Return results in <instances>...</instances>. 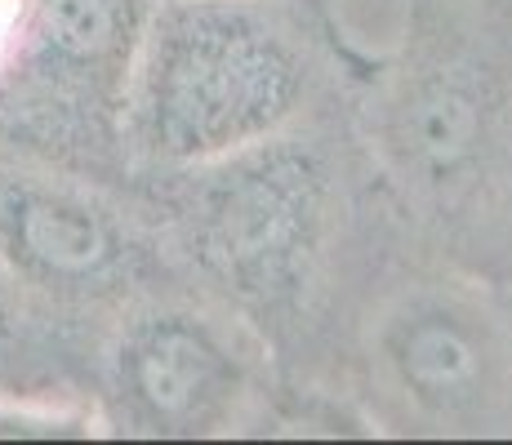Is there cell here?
<instances>
[{"label": "cell", "instance_id": "cell-1", "mask_svg": "<svg viewBox=\"0 0 512 445\" xmlns=\"http://www.w3.org/2000/svg\"><path fill=\"white\" fill-rule=\"evenodd\" d=\"M308 41L263 0H156L121 143L152 170H192L285 134L312 89Z\"/></svg>", "mask_w": 512, "mask_h": 445}, {"label": "cell", "instance_id": "cell-2", "mask_svg": "<svg viewBox=\"0 0 512 445\" xmlns=\"http://www.w3.org/2000/svg\"><path fill=\"white\" fill-rule=\"evenodd\" d=\"M170 178L174 250L192 272L250 321L303 316L343 227L330 156L285 130Z\"/></svg>", "mask_w": 512, "mask_h": 445}, {"label": "cell", "instance_id": "cell-3", "mask_svg": "<svg viewBox=\"0 0 512 445\" xmlns=\"http://www.w3.org/2000/svg\"><path fill=\"white\" fill-rule=\"evenodd\" d=\"M374 152L401 201L450 241H486L512 214V89L481 49L432 36L374 103Z\"/></svg>", "mask_w": 512, "mask_h": 445}, {"label": "cell", "instance_id": "cell-4", "mask_svg": "<svg viewBox=\"0 0 512 445\" xmlns=\"http://www.w3.org/2000/svg\"><path fill=\"white\" fill-rule=\"evenodd\" d=\"M156 0H0V125L58 156H107Z\"/></svg>", "mask_w": 512, "mask_h": 445}, {"label": "cell", "instance_id": "cell-5", "mask_svg": "<svg viewBox=\"0 0 512 445\" xmlns=\"http://www.w3.org/2000/svg\"><path fill=\"white\" fill-rule=\"evenodd\" d=\"M374 388L419 432H512V316L455 281L406 285L370 330Z\"/></svg>", "mask_w": 512, "mask_h": 445}, {"label": "cell", "instance_id": "cell-6", "mask_svg": "<svg viewBox=\"0 0 512 445\" xmlns=\"http://www.w3.org/2000/svg\"><path fill=\"white\" fill-rule=\"evenodd\" d=\"M156 250L90 178L0 147V272L54 312H107L147 299Z\"/></svg>", "mask_w": 512, "mask_h": 445}, {"label": "cell", "instance_id": "cell-7", "mask_svg": "<svg viewBox=\"0 0 512 445\" xmlns=\"http://www.w3.org/2000/svg\"><path fill=\"white\" fill-rule=\"evenodd\" d=\"M107 397L134 437H214L250 397V361L232 321L192 303L139 299L107 352Z\"/></svg>", "mask_w": 512, "mask_h": 445}, {"label": "cell", "instance_id": "cell-8", "mask_svg": "<svg viewBox=\"0 0 512 445\" xmlns=\"http://www.w3.org/2000/svg\"><path fill=\"white\" fill-rule=\"evenodd\" d=\"M5 285H9V281H5V272H0V299H5Z\"/></svg>", "mask_w": 512, "mask_h": 445}]
</instances>
